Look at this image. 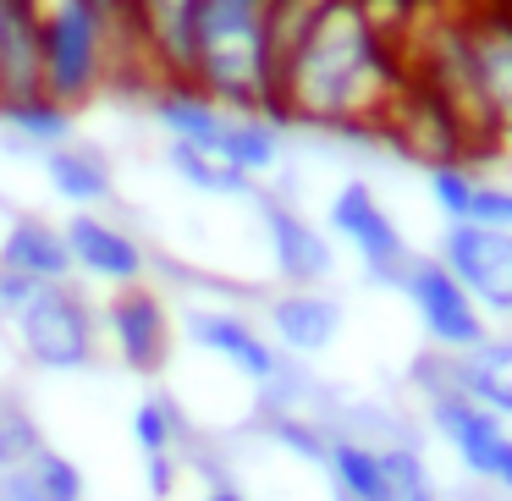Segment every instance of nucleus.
Segmentation results:
<instances>
[{"label":"nucleus","instance_id":"7ed1b4c3","mask_svg":"<svg viewBox=\"0 0 512 501\" xmlns=\"http://www.w3.org/2000/svg\"><path fill=\"white\" fill-rule=\"evenodd\" d=\"M39 12H45V94L78 116L138 56L127 17L105 12L100 0H39Z\"/></svg>","mask_w":512,"mask_h":501},{"label":"nucleus","instance_id":"4be33fe9","mask_svg":"<svg viewBox=\"0 0 512 501\" xmlns=\"http://www.w3.org/2000/svg\"><path fill=\"white\" fill-rule=\"evenodd\" d=\"M0 127L12 133V144L39 149V155L72 144V111H67V105H56L50 94H34V100H6V105H0Z\"/></svg>","mask_w":512,"mask_h":501},{"label":"nucleus","instance_id":"0eeeda50","mask_svg":"<svg viewBox=\"0 0 512 501\" xmlns=\"http://www.w3.org/2000/svg\"><path fill=\"white\" fill-rule=\"evenodd\" d=\"M430 424L452 446L463 474H474V479H485V485L512 496V430H507V419H496L490 408H479L468 397H441V402H430Z\"/></svg>","mask_w":512,"mask_h":501},{"label":"nucleus","instance_id":"ddd939ff","mask_svg":"<svg viewBox=\"0 0 512 501\" xmlns=\"http://www.w3.org/2000/svg\"><path fill=\"white\" fill-rule=\"evenodd\" d=\"M67 248H72V270L89 281H105V287H144L149 276V248L138 243L133 232L111 221L100 210H78L67 226Z\"/></svg>","mask_w":512,"mask_h":501},{"label":"nucleus","instance_id":"c756f323","mask_svg":"<svg viewBox=\"0 0 512 501\" xmlns=\"http://www.w3.org/2000/svg\"><path fill=\"white\" fill-rule=\"evenodd\" d=\"M182 485V452H166V457H144V490L149 501H171V490Z\"/></svg>","mask_w":512,"mask_h":501},{"label":"nucleus","instance_id":"1a4fd4ad","mask_svg":"<svg viewBox=\"0 0 512 501\" xmlns=\"http://www.w3.org/2000/svg\"><path fill=\"white\" fill-rule=\"evenodd\" d=\"M100 331L133 375H160L171 364V309L155 287H116L100 309Z\"/></svg>","mask_w":512,"mask_h":501},{"label":"nucleus","instance_id":"cd10ccee","mask_svg":"<svg viewBox=\"0 0 512 501\" xmlns=\"http://www.w3.org/2000/svg\"><path fill=\"white\" fill-rule=\"evenodd\" d=\"M28 474H34V485H39V496H45V501H89V479H83V468L72 463L61 446H50V441L34 452Z\"/></svg>","mask_w":512,"mask_h":501},{"label":"nucleus","instance_id":"f8f14e48","mask_svg":"<svg viewBox=\"0 0 512 501\" xmlns=\"http://www.w3.org/2000/svg\"><path fill=\"white\" fill-rule=\"evenodd\" d=\"M182 331H188V342L199 347V353H210V358H221L226 369H237L254 391H265L270 380L281 375V364H287V353H281L259 325H248L243 314L188 309V314H182Z\"/></svg>","mask_w":512,"mask_h":501},{"label":"nucleus","instance_id":"2eb2a0df","mask_svg":"<svg viewBox=\"0 0 512 501\" xmlns=\"http://www.w3.org/2000/svg\"><path fill=\"white\" fill-rule=\"evenodd\" d=\"M265 325H270V342L287 358H314L342 336L347 309L342 298H331L320 287H287L265 303Z\"/></svg>","mask_w":512,"mask_h":501},{"label":"nucleus","instance_id":"bb28decb","mask_svg":"<svg viewBox=\"0 0 512 501\" xmlns=\"http://www.w3.org/2000/svg\"><path fill=\"white\" fill-rule=\"evenodd\" d=\"M39 446H45L39 419L12 397V391H0V468H28Z\"/></svg>","mask_w":512,"mask_h":501},{"label":"nucleus","instance_id":"aec40b11","mask_svg":"<svg viewBox=\"0 0 512 501\" xmlns=\"http://www.w3.org/2000/svg\"><path fill=\"white\" fill-rule=\"evenodd\" d=\"M463 397L490 408L496 419H512V336H485L479 347L457 353Z\"/></svg>","mask_w":512,"mask_h":501},{"label":"nucleus","instance_id":"39448f33","mask_svg":"<svg viewBox=\"0 0 512 501\" xmlns=\"http://www.w3.org/2000/svg\"><path fill=\"white\" fill-rule=\"evenodd\" d=\"M325 221H331V232L358 254V265H364L369 281L402 292V281H408V270H413V259H419V254L408 248L402 226L391 221V210L380 204V193L369 188V182H342V188L331 193Z\"/></svg>","mask_w":512,"mask_h":501},{"label":"nucleus","instance_id":"423d86ee","mask_svg":"<svg viewBox=\"0 0 512 501\" xmlns=\"http://www.w3.org/2000/svg\"><path fill=\"white\" fill-rule=\"evenodd\" d=\"M402 298H408L413 320L424 325L430 347H441V353H468V347H479L490 336V314L468 298V287L435 254L413 259L408 281H402Z\"/></svg>","mask_w":512,"mask_h":501},{"label":"nucleus","instance_id":"9b49d317","mask_svg":"<svg viewBox=\"0 0 512 501\" xmlns=\"http://www.w3.org/2000/svg\"><path fill=\"white\" fill-rule=\"evenodd\" d=\"M254 204H259V226H265L276 276L287 281V287H320V281H331V270H336L331 237H325L303 210H292L287 199H276V193H254Z\"/></svg>","mask_w":512,"mask_h":501},{"label":"nucleus","instance_id":"393cba45","mask_svg":"<svg viewBox=\"0 0 512 501\" xmlns=\"http://www.w3.org/2000/svg\"><path fill=\"white\" fill-rule=\"evenodd\" d=\"M221 160L254 182L270 177L281 166V122H270V116H232L221 138Z\"/></svg>","mask_w":512,"mask_h":501},{"label":"nucleus","instance_id":"c85d7f7f","mask_svg":"<svg viewBox=\"0 0 512 501\" xmlns=\"http://www.w3.org/2000/svg\"><path fill=\"white\" fill-rule=\"evenodd\" d=\"M452 226H490V232H512V188L474 177V193H468V204H463V221H452Z\"/></svg>","mask_w":512,"mask_h":501},{"label":"nucleus","instance_id":"f3484780","mask_svg":"<svg viewBox=\"0 0 512 501\" xmlns=\"http://www.w3.org/2000/svg\"><path fill=\"white\" fill-rule=\"evenodd\" d=\"M0 265L28 276L34 287H56V281H72V248H67V232L45 215H17L0 237Z\"/></svg>","mask_w":512,"mask_h":501},{"label":"nucleus","instance_id":"f257e3e1","mask_svg":"<svg viewBox=\"0 0 512 501\" xmlns=\"http://www.w3.org/2000/svg\"><path fill=\"white\" fill-rule=\"evenodd\" d=\"M408 89L397 50L364 23L358 0H331L276 83V122L325 127V133H364L380 127L391 100Z\"/></svg>","mask_w":512,"mask_h":501},{"label":"nucleus","instance_id":"7c9ffc66","mask_svg":"<svg viewBox=\"0 0 512 501\" xmlns=\"http://www.w3.org/2000/svg\"><path fill=\"white\" fill-rule=\"evenodd\" d=\"M0 501H45L28 468H0Z\"/></svg>","mask_w":512,"mask_h":501},{"label":"nucleus","instance_id":"9d476101","mask_svg":"<svg viewBox=\"0 0 512 501\" xmlns=\"http://www.w3.org/2000/svg\"><path fill=\"white\" fill-rule=\"evenodd\" d=\"M441 259L468 298L485 314H512V232H490V226H446Z\"/></svg>","mask_w":512,"mask_h":501},{"label":"nucleus","instance_id":"20e7f679","mask_svg":"<svg viewBox=\"0 0 512 501\" xmlns=\"http://www.w3.org/2000/svg\"><path fill=\"white\" fill-rule=\"evenodd\" d=\"M100 314L72 281L39 287L34 303L17 314V347L45 375H83L100 358Z\"/></svg>","mask_w":512,"mask_h":501},{"label":"nucleus","instance_id":"f03ea898","mask_svg":"<svg viewBox=\"0 0 512 501\" xmlns=\"http://www.w3.org/2000/svg\"><path fill=\"white\" fill-rule=\"evenodd\" d=\"M193 89L232 116L276 122V72L265 45V0H204L193 34Z\"/></svg>","mask_w":512,"mask_h":501},{"label":"nucleus","instance_id":"dca6fc26","mask_svg":"<svg viewBox=\"0 0 512 501\" xmlns=\"http://www.w3.org/2000/svg\"><path fill=\"white\" fill-rule=\"evenodd\" d=\"M45 94V12L39 0H0V105Z\"/></svg>","mask_w":512,"mask_h":501},{"label":"nucleus","instance_id":"412c9836","mask_svg":"<svg viewBox=\"0 0 512 501\" xmlns=\"http://www.w3.org/2000/svg\"><path fill=\"white\" fill-rule=\"evenodd\" d=\"M325 479H331L336 501H386V468H380V446L336 435L331 457H325Z\"/></svg>","mask_w":512,"mask_h":501},{"label":"nucleus","instance_id":"6ab92c4d","mask_svg":"<svg viewBox=\"0 0 512 501\" xmlns=\"http://www.w3.org/2000/svg\"><path fill=\"white\" fill-rule=\"evenodd\" d=\"M45 177H50V193L72 210H105L116 199V171L111 160L100 155L94 144H61L45 155Z\"/></svg>","mask_w":512,"mask_h":501},{"label":"nucleus","instance_id":"5701e85b","mask_svg":"<svg viewBox=\"0 0 512 501\" xmlns=\"http://www.w3.org/2000/svg\"><path fill=\"white\" fill-rule=\"evenodd\" d=\"M127 435H133L138 457H166V452H182V446L193 441L177 397H166V391H149V397L133 402V413H127Z\"/></svg>","mask_w":512,"mask_h":501},{"label":"nucleus","instance_id":"a878e982","mask_svg":"<svg viewBox=\"0 0 512 501\" xmlns=\"http://www.w3.org/2000/svg\"><path fill=\"white\" fill-rule=\"evenodd\" d=\"M380 468H386V501H435L430 463L413 441L380 446Z\"/></svg>","mask_w":512,"mask_h":501},{"label":"nucleus","instance_id":"2f4dec72","mask_svg":"<svg viewBox=\"0 0 512 501\" xmlns=\"http://www.w3.org/2000/svg\"><path fill=\"white\" fill-rule=\"evenodd\" d=\"M204 501H248V496L232 485V479H226V485H210V490H204Z\"/></svg>","mask_w":512,"mask_h":501},{"label":"nucleus","instance_id":"6e6552de","mask_svg":"<svg viewBox=\"0 0 512 501\" xmlns=\"http://www.w3.org/2000/svg\"><path fill=\"white\" fill-rule=\"evenodd\" d=\"M204 0H127V34L138 61L160 83H193V34H199Z\"/></svg>","mask_w":512,"mask_h":501},{"label":"nucleus","instance_id":"b1692460","mask_svg":"<svg viewBox=\"0 0 512 501\" xmlns=\"http://www.w3.org/2000/svg\"><path fill=\"white\" fill-rule=\"evenodd\" d=\"M166 166L188 182L193 193H210V199H254L259 182L243 177L237 166H226L215 149H193V144H166Z\"/></svg>","mask_w":512,"mask_h":501},{"label":"nucleus","instance_id":"a211bd4d","mask_svg":"<svg viewBox=\"0 0 512 501\" xmlns=\"http://www.w3.org/2000/svg\"><path fill=\"white\" fill-rule=\"evenodd\" d=\"M149 116L160 122V133H166L171 144L215 149V155H221L226 122H232V111H221V105H215L210 94H199L193 83H160V89L149 94Z\"/></svg>","mask_w":512,"mask_h":501},{"label":"nucleus","instance_id":"4468645a","mask_svg":"<svg viewBox=\"0 0 512 501\" xmlns=\"http://www.w3.org/2000/svg\"><path fill=\"white\" fill-rule=\"evenodd\" d=\"M468 56H474L479 100L490 116V144L512 149V6L468 17Z\"/></svg>","mask_w":512,"mask_h":501}]
</instances>
